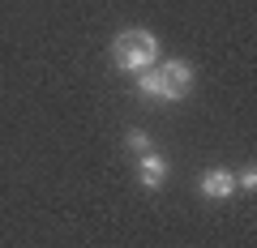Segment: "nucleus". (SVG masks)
Here are the masks:
<instances>
[{
  "instance_id": "nucleus-1",
  "label": "nucleus",
  "mask_w": 257,
  "mask_h": 248,
  "mask_svg": "<svg viewBox=\"0 0 257 248\" xmlns=\"http://www.w3.org/2000/svg\"><path fill=\"white\" fill-rule=\"evenodd\" d=\"M155 60H159V39L150 35V30H124V35H116V43H111V65H116L120 73H128V77L155 69Z\"/></svg>"
},
{
  "instance_id": "nucleus-2",
  "label": "nucleus",
  "mask_w": 257,
  "mask_h": 248,
  "mask_svg": "<svg viewBox=\"0 0 257 248\" xmlns=\"http://www.w3.org/2000/svg\"><path fill=\"white\" fill-rule=\"evenodd\" d=\"M138 94H142V99H150V103H180L189 90H180L176 82H167L163 69L155 65V69H146V73H138Z\"/></svg>"
},
{
  "instance_id": "nucleus-3",
  "label": "nucleus",
  "mask_w": 257,
  "mask_h": 248,
  "mask_svg": "<svg viewBox=\"0 0 257 248\" xmlns=\"http://www.w3.org/2000/svg\"><path fill=\"white\" fill-rule=\"evenodd\" d=\"M202 197L206 201H227V197H236V175L227 171V167H210V171H202Z\"/></svg>"
},
{
  "instance_id": "nucleus-4",
  "label": "nucleus",
  "mask_w": 257,
  "mask_h": 248,
  "mask_svg": "<svg viewBox=\"0 0 257 248\" xmlns=\"http://www.w3.org/2000/svg\"><path fill=\"white\" fill-rule=\"evenodd\" d=\"M138 180L146 184V188H159V184L167 180V158L155 154V150H146V154L138 158Z\"/></svg>"
},
{
  "instance_id": "nucleus-5",
  "label": "nucleus",
  "mask_w": 257,
  "mask_h": 248,
  "mask_svg": "<svg viewBox=\"0 0 257 248\" xmlns=\"http://www.w3.org/2000/svg\"><path fill=\"white\" fill-rule=\"evenodd\" d=\"M159 69H163V77H167V82H176L180 90H189V86H193V65H189V60H167V65H159Z\"/></svg>"
},
{
  "instance_id": "nucleus-6",
  "label": "nucleus",
  "mask_w": 257,
  "mask_h": 248,
  "mask_svg": "<svg viewBox=\"0 0 257 248\" xmlns=\"http://www.w3.org/2000/svg\"><path fill=\"white\" fill-rule=\"evenodd\" d=\"M128 146L138 150V154H146V150H150V133H142V129H133V133H128Z\"/></svg>"
},
{
  "instance_id": "nucleus-7",
  "label": "nucleus",
  "mask_w": 257,
  "mask_h": 248,
  "mask_svg": "<svg viewBox=\"0 0 257 248\" xmlns=\"http://www.w3.org/2000/svg\"><path fill=\"white\" fill-rule=\"evenodd\" d=\"M236 188H244V193H253V188H257V171H253V167H244V171L236 175Z\"/></svg>"
}]
</instances>
